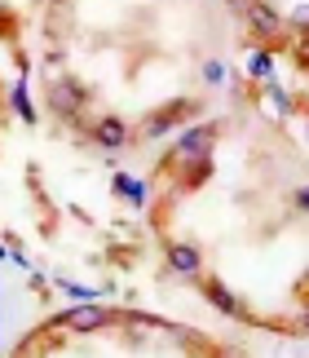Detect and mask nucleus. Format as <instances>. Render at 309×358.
I'll return each instance as SVG.
<instances>
[{
  "mask_svg": "<svg viewBox=\"0 0 309 358\" xmlns=\"http://www.w3.org/2000/svg\"><path fill=\"white\" fill-rule=\"evenodd\" d=\"M247 76L257 80V85H270L274 80V49H252V62H247Z\"/></svg>",
  "mask_w": 309,
  "mask_h": 358,
  "instance_id": "f8f14e48",
  "label": "nucleus"
},
{
  "mask_svg": "<svg viewBox=\"0 0 309 358\" xmlns=\"http://www.w3.org/2000/svg\"><path fill=\"white\" fill-rule=\"evenodd\" d=\"M89 142L93 146H102V150H124V146H129L133 142V129H129V124H124L120 115H97L93 124H89Z\"/></svg>",
  "mask_w": 309,
  "mask_h": 358,
  "instance_id": "423d86ee",
  "label": "nucleus"
},
{
  "mask_svg": "<svg viewBox=\"0 0 309 358\" xmlns=\"http://www.w3.org/2000/svg\"><path fill=\"white\" fill-rule=\"evenodd\" d=\"M305 146H309V115H305Z\"/></svg>",
  "mask_w": 309,
  "mask_h": 358,
  "instance_id": "aec40b11",
  "label": "nucleus"
},
{
  "mask_svg": "<svg viewBox=\"0 0 309 358\" xmlns=\"http://www.w3.org/2000/svg\"><path fill=\"white\" fill-rule=\"evenodd\" d=\"M9 111L18 115L22 124H36V106H31V93H27V76L9 89Z\"/></svg>",
  "mask_w": 309,
  "mask_h": 358,
  "instance_id": "9b49d317",
  "label": "nucleus"
},
{
  "mask_svg": "<svg viewBox=\"0 0 309 358\" xmlns=\"http://www.w3.org/2000/svg\"><path fill=\"white\" fill-rule=\"evenodd\" d=\"M230 5H234L238 13H243V9H252V5H257V0H230Z\"/></svg>",
  "mask_w": 309,
  "mask_h": 358,
  "instance_id": "6ab92c4d",
  "label": "nucleus"
},
{
  "mask_svg": "<svg viewBox=\"0 0 309 358\" xmlns=\"http://www.w3.org/2000/svg\"><path fill=\"white\" fill-rule=\"evenodd\" d=\"M305 283H309V279H305Z\"/></svg>",
  "mask_w": 309,
  "mask_h": 358,
  "instance_id": "5701e85b",
  "label": "nucleus"
},
{
  "mask_svg": "<svg viewBox=\"0 0 309 358\" xmlns=\"http://www.w3.org/2000/svg\"><path fill=\"white\" fill-rule=\"evenodd\" d=\"M265 98L274 102V111H278V115H292V111H296V102H292L287 93H283V85H278V80H270V85H265Z\"/></svg>",
  "mask_w": 309,
  "mask_h": 358,
  "instance_id": "ddd939ff",
  "label": "nucleus"
},
{
  "mask_svg": "<svg viewBox=\"0 0 309 358\" xmlns=\"http://www.w3.org/2000/svg\"><path fill=\"white\" fill-rule=\"evenodd\" d=\"M199 292H203V301H208L217 314H226V319H243V323L257 327V314H252V310L243 306V296L230 292L221 279H213V274H199Z\"/></svg>",
  "mask_w": 309,
  "mask_h": 358,
  "instance_id": "7ed1b4c3",
  "label": "nucleus"
},
{
  "mask_svg": "<svg viewBox=\"0 0 309 358\" xmlns=\"http://www.w3.org/2000/svg\"><path fill=\"white\" fill-rule=\"evenodd\" d=\"M296 301H301V332L309 336V287H301V292H296Z\"/></svg>",
  "mask_w": 309,
  "mask_h": 358,
  "instance_id": "2eb2a0df",
  "label": "nucleus"
},
{
  "mask_svg": "<svg viewBox=\"0 0 309 358\" xmlns=\"http://www.w3.org/2000/svg\"><path fill=\"white\" fill-rule=\"evenodd\" d=\"M84 98H89V93H84V85H80L76 76H53L49 80V111L53 115L76 120L84 111Z\"/></svg>",
  "mask_w": 309,
  "mask_h": 358,
  "instance_id": "20e7f679",
  "label": "nucleus"
},
{
  "mask_svg": "<svg viewBox=\"0 0 309 358\" xmlns=\"http://www.w3.org/2000/svg\"><path fill=\"white\" fill-rule=\"evenodd\" d=\"M296 208H301V213H309V177L296 186Z\"/></svg>",
  "mask_w": 309,
  "mask_h": 358,
  "instance_id": "dca6fc26",
  "label": "nucleus"
},
{
  "mask_svg": "<svg viewBox=\"0 0 309 358\" xmlns=\"http://www.w3.org/2000/svg\"><path fill=\"white\" fill-rule=\"evenodd\" d=\"M164 266L181 279H199L203 274V252L199 243H164Z\"/></svg>",
  "mask_w": 309,
  "mask_h": 358,
  "instance_id": "0eeeda50",
  "label": "nucleus"
},
{
  "mask_svg": "<svg viewBox=\"0 0 309 358\" xmlns=\"http://www.w3.org/2000/svg\"><path fill=\"white\" fill-rule=\"evenodd\" d=\"M5 257H9V248H5V243H0V261H5Z\"/></svg>",
  "mask_w": 309,
  "mask_h": 358,
  "instance_id": "412c9836",
  "label": "nucleus"
},
{
  "mask_svg": "<svg viewBox=\"0 0 309 358\" xmlns=\"http://www.w3.org/2000/svg\"><path fill=\"white\" fill-rule=\"evenodd\" d=\"M217 137H221V129H217V124H190V129L177 137V146L164 155L159 173H164V169H181V164H203V159H213V150H217Z\"/></svg>",
  "mask_w": 309,
  "mask_h": 358,
  "instance_id": "f257e3e1",
  "label": "nucleus"
},
{
  "mask_svg": "<svg viewBox=\"0 0 309 358\" xmlns=\"http://www.w3.org/2000/svg\"><path fill=\"white\" fill-rule=\"evenodd\" d=\"M120 323V314H110L102 301H89V306H71L66 314L53 319V327H71V332H97V327Z\"/></svg>",
  "mask_w": 309,
  "mask_h": 358,
  "instance_id": "39448f33",
  "label": "nucleus"
},
{
  "mask_svg": "<svg viewBox=\"0 0 309 358\" xmlns=\"http://www.w3.org/2000/svg\"><path fill=\"white\" fill-rule=\"evenodd\" d=\"M194 115H199V102H194V98H173V102L154 106V111L146 115V124H142L133 137H142V142H159V137H168L177 124H186V120H194Z\"/></svg>",
  "mask_w": 309,
  "mask_h": 358,
  "instance_id": "f03ea898",
  "label": "nucleus"
},
{
  "mask_svg": "<svg viewBox=\"0 0 309 358\" xmlns=\"http://www.w3.org/2000/svg\"><path fill=\"white\" fill-rule=\"evenodd\" d=\"M53 287H58L62 296H71L76 306H89V301H102L106 287H89V283H76V279H66V274H53Z\"/></svg>",
  "mask_w": 309,
  "mask_h": 358,
  "instance_id": "9d476101",
  "label": "nucleus"
},
{
  "mask_svg": "<svg viewBox=\"0 0 309 358\" xmlns=\"http://www.w3.org/2000/svg\"><path fill=\"white\" fill-rule=\"evenodd\" d=\"M292 22H296V27H309V9H305V5H301V9H296V13H292Z\"/></svg>",
  "mask_w": 309,
  "mask_h": 358,
  "instance_id": "a211bd4d",
  "label": "nucleus"
},
{
  "mask_svg": "<svg viewBox=\"0 0 309 358\" xmlns=\"http://www.w3.org/2000/svg\"><path fill=\"white\" fill-rule=\"evenodd\" d=\"M199 76H203V85H213V89H217V85H226V66H221L217 58H208V62L199 66Z\"/></svg>",
  "mask_w": 309,
  "mask_h": 358,
  "instance_id": "4468645a",
  "label": "nucleus"
},
{
  "mask_svg": "<svg viewBox=\"0 0 309 358\" xmlns=\"http://www.w3.org/2000/svg\"><path fill=\"white\" fill-rule=\"evenodd\" d=\"M217 358H234V354H217Z\"/></svg>",
  "mask_w": 309,
  "mask_h": 358,
  "instance_id": "4be33fe9",
  "label": "nucleus"
},
{
  "mask_svg": "<svg viewBox=\"0 0 309 358\" xmlns=\"http://www.w3.org/2000/svg\"><path fill=\"white\" fill-rule=\"evenodd\" d=\"M110 195L129 199L133 208H146V182H142V177H133V173H115V177H110Z\"/></svg>",
  "mask_w": 309,
  "mask_h": 358,
  "instance_id": "1a4fd4ad",
  "label": "nucleus"
},
{
  "mask_svg": "<svg viewBox=\"0 0 309 358\" xmlns=\"http://www.w3.org/2000/svg\"><path fill=\"white\" fill-rule=\"evenodd\" d=\"M243 18H247L252 36H257L261 45H274L278 31H283V18H278V9H274V5H265V0H257L252 9H243Z\"/></svg>",
  "mask_w": 309,
  "mask_h": 358,
  "instance_id": "6e6552de",
  "label": "nucleus"
},
{
  "mask_svg": "<svg viewBox=\"0 0 309 358\" xmlns=\"http://www.w3.org/2000/svg\"><path fill=\"white\" fill-rule=\"evenodd\" d=\"M296 62L309 71V36H301V40H296Z\"/></svg>",
  "mask_w": 309,
  "mask_h": 358,
  "instance_id": "f3484780",
  "label": "nucleus"
}]
</instances>
